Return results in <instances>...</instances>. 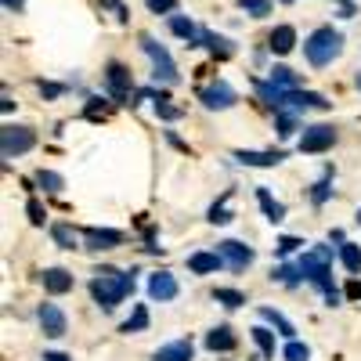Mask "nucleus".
Masks as SVG:
<instances>
[{"mask_svg":"<svg viewBox=\"0 0 361 361\" xmlns=\"http://www.w3.org/2000/svg\"><path fill=\"white\" fill-rule=\"evenodd\" d=\"M134 289V271H112V267H102L94 271L90 279V296L98 300V307L112 311L116 304H123V296Z\"/></svg>","mask_w":361,"mask_h":361,"instance_id":"obj_1","label":"nucleus"},{"mask_svg":"<svg viewBox=\"0 0 361 361\" xmlns=\"http://www.w3.org/2000/svg\"><path fill=\"white\" fill-rule=\"evenodd\" d=\"M304 54H307V62H311L314 69L333 66L336 58L343 54V33H336L333 25H322V29H314V33L304 40Z\"/></svg>","mask_w":361,"mask_h":361,"instance_id":"obj_2","label":"nucleus"},{"mask_svg":"<svg viewBox=\"0 0 361 361\" xmlns=\"http://www.w3.org/2000/svg\"><path fill=\"white\" fill-rule=\"evenodd\" d=\"M296 264H300V271H304V279L325 293V304H329V307H340V289L333 286V267H329V260H322V257L311 250V253L300 257Z\"/></svg>","mask_w":361,"mask_h":361,"instance_id":"obj_3","label":"nucleus"},{"mask_svg":"<svg viewBox=\"0 0 361 361\" xmlns=\"http://www.w3.org/2000/svg\"><path fill=\"white\" fill-rule=\"evenodd\" d=\"M141 47H145L148 58H152V80H156V83H177V80H180L170 51H166L156 37H141Z\"/></svg>","mask_w":361,"mask_h":361,"instance_id":"obj_4","label":"nucleus"},{"mask_svg":"<svg viewBox=\"0 0 361 361\" xmlns=\"http://www.w3.org/2000/svg\"><path fill=\"white\" fill-rule=\"evenodd\" d=\"M37 145V134L29 130V127H4L0 130V152H4V159H15L22 152H29V148Z\"/></svg>","mask_w":361,"mask_h":361,"instance_id":"obj_5","label":"nucleus"},{"mask_svg":"<svg viewBox=\"0 0 361 361\" xmlns=\"http://www.w3.org/2000/svg\"><path fill=\"white\" fill-rule=\"evenodd\" d=\"M333 141H336V130L329 127V123L304 127V134H300V152L318 156V152H325V148H333Z\"/></svg>","mask_w":361,"mask_h":361,"instance_id":"obj_6","label":"nucleus"},{"mask_svg":"<svg viewBox=\"0 0 361 361\" xmlns=\"http://www.w3.org/2000/svg\"><path fill=\"white\" fill-rule=\"evenodd\" d=\"M105 87H109V94L116 98V102H127L130 98V73H127V66L123 62H109L105 66ZM130 105V102H127Z\"/></svg>","mask_w":361,"mask_h":361,"instance_id":"obj_7","label":"nucleus"},{"mask_svg":"<svg viewBox=\"0 0 361 361\" xmlns=\"http://www.w3.org/2000/svg\"><path fill=\"white\" fill-rule=\"evenodd\" d=\"M217 253L224 257V264H228L231 271H246V267L253 264V257H257L246 243H235V238H224V243H217Z\"/></svg>","mask_w":361,"mask_h":361,"instance_id":"obj_8","label":"nucleus"},{"mask_svg":"<svg viewBox=\"0 0 361 361\" xmlns=\"http://www.w3.org/2000/svg\"><path fill=\"white\" fill-rule=\"evenodd\" d=\"M199 102H202V109H209V112H224V109L235 105V90H231L224 80H217V83H209V87L202 90Z\"/></svg>","mask_w":361,"mask_h":361,"instance_id":"obj_9","label":"nucleus"},{"mask_svg":"<svg viewBox=\"0 0 361 361\" xmlns=\"http://www.w3.org/2000/svg\"><path fill=\"white\" fill-rule=\"evenodd\" d=\"M37 318H40V329H44V336H51V340H58V336H66V329H69V322H66V311L58 307V304H40Z\"/></svg>","mask_w":361,"mask_h":361,"instance_id":"obj_10","label":"nucleus"},{"mask_svg":"<svg viewBox=\"0 0 361 361\" xmlns=\"http://www.w3.org/2000/svg\"><path fill=\"white\" fill-rule=\"evenodd\" d=\"M83 243H87V250H116V246H123V231H116V228H87Z\"/></svg>","mask_w":361,"mask_h":361,"instance_id":"obj_11","label":"nucleus"},{"mask_svg":"<svg viewBox=\"0 0 361 361\" xmlns=\"http://www.w3.org/2000/svg\"><path fill=\"white\" fill-rule=\"evenodd\" d=\"M177 293H180V286H177V279L170 275V271H156V275L148 279V296L159 300V304H166V300H177Z\"/></svg>","mask_w":361,"mask_h":361,"instance_id":"obj_12","label":"nucleus"},{"mask_svg":"<svg viewBox=\"0 0 361 361\" xmlns=\"http://www.w3.org/2000/svg\"><path fill=\"white\" fill-rule=\"evenodd\" d=\"M282 109H329V102L318 94V90H286V98H282ZM279 109V112H282Z\"/></svg>","mask_w":361,"mask_h":361,"instance_id":"obj_13","label":"nucleus"},{"mask_svg":"<svg viewBox=\"0 0 361 361\" xmlns=\"http://www.w3.org/2000/svg\"><path fill=\"white\" fill-rule=\"evenodd\" d=\"M206 347L214 354H228V350L238 347V336L231 333V325H217V329H209V333H206Z\"/></svg>","mask_w":361,"mask_h":361,"instance_id":"obj_14","label":"nucleus"},{"mask_svg":"<svg viewBox=\"0 0 361 361\" xmlns=\"http://www.w3.org/2000/svg\"><path fill=\"white\" fill-rule=\"evenodd\" d=\"M40 282H44V289H47L51 296H62V293L73 289V275H69L66 267H47L44 275H40Z\"/></svg>","mask_w":361,"mask_h":361,"instance_id":"obj_15","label":"nucleus"},{"mask_svg":"<svg viewBox=\"0 0 361 361\" xmlns=\"http://www.w3.org/2000/svg\"><path fill=\"white\" fill-rule=\"evenodd\" d=\"M235 159L243 163V166H279L282 159H286V152H253V148H238L235 152Z\"/></svg>","mask_w":361,"mask_h":361,"instance_id":"obj_16","label":"nucleus"},{"mask_svg":"<svg viewBox=\"0 0 361 361\" xmlns=\"http://www.w3.org/2000/svg\"><path fill=\"white\" fill-rule=\"evenodd\" d=\"M170 29H173V37L188 40V47H199L202 44V29L192 18H185V15H170Z\"/></svg>","mask_w":361,"mask_h":361,"instance_id":"obj_17","label":"nucleus"},{"mask_svg":"<svg viewBox=\"0 0 361 361\" xmlns=\"http://www.w3.org/2000/svg\"><path fill=\"white\" fill-rule=\"evenodd\" d=\"M224 267V257L221 253H192L188 257V271H192V275H214V271H221Z\"/></svg>","mask_w":361,"mask_h":361,"instance_id":"obj_18","label":"nucleus"},{"mask_svg":"<svg viewBox=\"0 0 361 361\" xmlns=\"http://www.w3.org/2000/svg\"><path fill=\"white\" fill-rule=\"evenodd\" d=\"M192 357H195L192 340H173V343H163L156 350V361H192Z\"/></svg>","mask_w":361,"mask_h":361,"instance_id":"obj_19","label":"nucleus"},{"mask_svg":"<svg viewBox=\"0 0 361 361\" xmlns=\"http://www.w3.org/2000/svg\"><path fill=\"white\" fill-rule=\"evenodd\" d=\"M267 47L275 54H289L296 47V29L293 25H275V33L267 37Z\"/></svg>","mask_w":361,"mask_h":361,"instance_id":"obj_20","label":"nucleus"},{"mask_svg":"<svg viewBox=\"0 0 361 361\" xmlns=\"http://www.w3.org/2000/svg\"><path fill=\"white\" fill-rule=\"evenodd\" d=\"M257 202H260L264 217H267L271 224H282V221H286V206H282L279 199H271V192H267V188H257Z\"/></svg>","mask_w":361,"mask_h":361,"instance_id":"obj_21","label":"nucleus"},{"mask_svg":"<svg viewBox=\"0 0 361 361\" xmlns=\"http://www.w3.org/2000/svg\"><path fill=\"white\" fill-rule=\"evenodd\" d=\"M202 47H209V54H217V58H231L235 47L228 37H217L214 29H202Z\"/></svg>","mask_w":361,"mask_h":361,"instance_id":"obj_22","label":"nucleus"},{"mask_svg":"<svg viewBox=\"0 0 361 361\" xmlns=\"http://www.w3.org/2000/svg\"><path fill=\"white\" fill-rule=\"evenodd\" d=\"M260 318L271 325V329H279V336H286V340H293V333H296V329H293V322L289 318H282L275 307H260Z\"/></svg>","mask_w":361,"mask_h":361,"instance_id":"obj_23","label":"nucleus"},{"mask_svg":"<svg viewBox=\"0 0 361 361\" xmlns=\"http://www.w3.org/2000/svg\"><path fill=\"white\" fill-rule=\"evenodd\" d=\"M253 87H257V94H260V102H264V105L282 109V98H286V90H282V87H275L271 80H267V83H264V80H257Z\"/></svg>","mask_w":361,"mask_h":361,"instance_id":"obj_24","label":"nucleus"},{"mask_svg":"<svg viewBox=\"0 0 361 361\" xmlns=\"http://www.w3.org/2000/svg\"><path fill=\"white\" fill-rule=\"evenodd\" d=\"M145 329H148V307H145V304H134L130 318L123 322V333L134 336V333H145Z\"/></svg>","mask_w":361,"mask_h":361,"instance_id":"obj_25","label":"nucleus"},{"mask_svg":"<svg viewBox=\"0 0 361 361\" xmlns=\"http://www.w3.org/2000/svg\"><path fill=\"white\" fill-rule=\"evenodd\" d=\"M340 260H343V267L350 271V275H361V246L340 243Z\"/></svg>","mask_w":361,"mask_h":361,"instance_id":"obj_26","label":"nucleus"},{"mask_svg":"<svg viewBox=\"0 0 361 361\" xmlns=\"http://www.w3.org/2000/svg\"><path fill=\"white\" fill-rule=\"evenodd\" d=\"M228 199H231V192H224V195H221V202L209 206V214H206V221H209V224H228V221H235V214L228 209Z\"/></svg>","mask_w":361,"mask_h":361,"instance_id":"obj_27","label":"nucleus"},{"mask_svg":"<svg viewBox=\"0 0 361 361\" xmlns=\"http://www.w3.org/2000/svg\"><path fill=\"white\" fill-rule=\"evenodd\" d=\"M253 343L260 347L264 357H275V333H271L267 325H257V329H253Z\"/></svg>","mask_w":361,"mask_h":361,"instance_id":"obj_28","label":"nucleus"},{"mask_svg":"<svg viewBox=\"0 0 361 361\" xmlns=\"http://www.w3.org/2000/svg\"><path fill=\"white\" fill-rule=\"evenodd\" d=\"M37 185H40L44 192L58 195V192L66 188V180H62V173H54V170H37Z\"/></svg>","mask_w":361,"mask_h":361,"instance_id":"obj_29","label":"nucleus"},{"mask_svg":"<svg viewBox=\"0 0 361 361\" xmlns=\"http://www.w3.org/2000/svg\"><path fill=\"white\" fill-rule=\"evenodd\" d=\"M275 282H282V286H296L300 279H304V271H300V264H279L275 267V275H271Z\"/></svg>","mask_w":361,"mask_h":361,"instance_id":"obj_30","label":"nucleus"},{"mask_svg":"<svg viewBox=\"0 0 361 361\" xmlns=\"http://www.w3.org/2000/svg\"><path fill=\"white\" fill-rule=\"evenodd\" d=\"M238 8H243L250 18H264V15H271L275 0H238Z\"/></svg>","mask_w":361,"mask_h":361,"instance_id":"obj_31","label":"nucleus"},{"mask_svg":"<svg viewBox=\"0 0 361 361\" xmlns=\"http://www.w3.org/2000/svg\"><path fill=\"white\" fill-rule=\"evenodd\" d=\"M51 238H54L62 250H76V231H73L69 224H54V228H51Z\"/></svg>","mask_w":361,"mask_h":361,"instance_id":"obj_32","label":"nucleus"},{"mask_svg":"<svg viewBox=\"0 0 361 361\" xmlns=\"http://www.w3.org/2000/svg\"><path fill=\"white\" fill-rule=\"evenodd\" d=\"M214 300H217L221 307H231V311L246 304V296L238 293V289H214Z\"/></svg>","mask_w":361,"mask_h":361,"instance_id":"obj_33","label":"nucleus"},{"mask_svg":"<svg viewBox=\"0 0 361 361\" xmlns=\"http://www.w3.org/2000/svg\"><path fill=\"white\" fill-rule=\"evenodd\" d=\"M271 83L282 87V90H296V73L286 69V66H275V69H271Z\"/></svg>","mask_w":361,"mask_h":361,"instance_id":"obj_34","label":"nucleus"},{"mask_svg":"<svg viewBox=\"0 0 361 361\" xmlns=\"http://www.w3.org/2000/svg\"><path fill=\"white\" fill-rule=\"evenodd\" d=\"M286 361H311V347L307 343H300V340H289L286 350H282Z\"/></svg>","mask_w":361,"mask_h":361,"instance_id":"obj_35","label":"nucleus"},{"mask_svg":"<svg viewBox=\"0 0 361 361\" xmlns=\"http://www.w3.org/2000/svg\"><path fill=\"white\" fill-rule=\"evenodd\" d=\"M275 130H279V137H293V134L300 130V127H296V116H293V112H279Z\"/></svg>","mask_w":361,"mask_h":361,"instance_id":"obj_36","label":"nucleus"},{"mask_svg":"<svg viewBox=\"0 0 361 361\" xmlns=\"http://www.w3.org/2000/svg\"><path fill=\"white\" fill-rule=\"evenodd\" d=\"M300 246H304V238H296V235H282L279 243H275V253H279V257H289V253H293V250H300Z\"/></svg>","mask_w":361,"mask_h":361,"instance_id":"obj_37","label":"nucleus"},{"mask_svg":"<svg viewBox=\"0 0 361 361\" xmlns=\"http://www.w3.org/2000/svg\"><path fill=\"white\" fill-rule=\"evenodd\" d=\"M156 116H159V119H166V123H173V119H180V109H177V105H170L166 98H156Z\"/></svg>","mask_w":361,"mask_h":361,"instance_id":"obj_38","label":"nucleus"},{"mask_svg":"<svg viewBox=\"0 0 361 361\" xmlns=\"http://www.w3.org/2000/svg\"><path fill=\"white\" fill-rule=\"evenodd\" d=\"M145 4L152 15H173L177 11V0H145Z\"/></svg>","mask_w":361,"mask_h":361,"instance_id":"obj_39","label":"nucleus"},{"mask_svg":"<svg viewBox=\"0 0 361 361\" xmlns=\"http://www.w3.org/2000/svg\"><path fill=\"white\" fill-rule=\"evenodd\" d=\"M25 214H29V221H33V224H44V221H47V209H44L37 199L25 202Z\"/></svg>","mask_w":361,"mask_h":361,"instance_id":"obj_40","label":"nucleus"},{"mask_svg":"<svg viewBox=\"0 0 361 361\" xmlns=\"http://www.w3.org/2000/svg\"><path fill=\"white\" fill-rule=\"evenodd\" d=\"M40 94H44L47 102H54V98L66 94V87H62V83H44V80H40Z\"/></svg>","mask_w":361,"mask_h":361,"instance_id":"obj_41","label":"nucleus"},{"mask_svg":"<svg viewBox=\"0 0 361 361\" xmlns=\"http://www.w3.org/2000/svg\"><path fill=\"white\" fill-rule=\"evenodd\" d=\"M329 195H333V188H329V180H318L314 185V192H311V199H314V206H322Z\"/></svg>","mask_w":361,"mask_h":361,"instance_id":"obj_42","label":"nucleus"},{"mask_svg":"<svg viewBox=\"0 0 361 361\" xmlns=\"http://www.w3.org/2000/svg\"><path fill=\"white\" fill-rule=\"evenodd\" d=\"M22 4H25V0H4V8H8V11H15V15L22 11Z\"/></svg>","mask_w":361,"mask_h":361,"instance_id":"obj_43","label":"nucleus"},{"mask_svg":"<svg viewBox=\"0 0 361 361\" xmlns=\"http://www.w3.org/2000/svg\"><path fill=\"white\" fill-rule=\"evenodd\" d=\"M44 361H69V354H58V350H51V354H44Z\"/></svg>","mask_w":361,"mask_h":361,"instance_id":"obj_44","label":"nucleus"},{"mask_svg":"<svg viewBox=\"0 0 361 361\" xmlns=\"http://www.w3.org/2000/svg\"><path fill=\"white\" fill-rule=\"evenodd\" d=\"M347 296H354V300H357V296H361V282H350V286H347Z\"/></svg>","mask_w":361,"mask_h":361,"instance_id":"obj_45","label":"nucleus"},{"mask_svg":"<svg viewBox=\"0 0 361 361\" xmlns=\"http://www.w3.org/2000/svg\"><path fill=\"white\" fill-rule=\"evenodd\" d=\"M0 109H4V112H11V109H15V102H11V94H4V98H0Z\"/></svg>","mask_w":361,"mask_h":361,"instance_id":"obj_46","label":"nucleus"},{"mask_svg":"<svg viewBox=\"0 0 361 361\" xmlns=\"http://www.w3.org/2000/svg\"><path fill=\"white\" fill-rule=\"evenodd\" d=\"M357 224H361V209H357Z\"/></svg>","mask_w":361,"mask_h":361,"instance_id":"obj_47","label":"nucleus"},{"mask_svg":"<svg viewBox=\"0 0 361 361\" xmlns=\"http://www.w3.org/2000/svg\"><path fill=\"white\" fill-rule=\"evenodd\" d=\"M282 4H293V0H282Z\"/></svg>","mask_w":361,"mask_h":361,"instance_id":"obj_48","label":"nucleus"},{"mask_svg":"<svg viewBox=\"0 0 361 361\" xmlns=\"http://www.w3.org/2000/svg\"><path fill=\"white\" fill-rule=\"evenodd\" d=\"M357 87H361V76H357Z\"/></svg>","mask_w":361,"mask_h":361,"instance_id":"obj_49","label":"nucleus"}]
</instances>
